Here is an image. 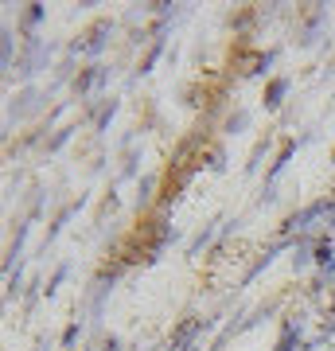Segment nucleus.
Masks as SVG:
<instances>
[{
	"instance_id": "f257e3e1",
	"label": "nucleus",
	"mask_w": 335,
	"mask_h": 351,
	"mask_svg": "<svg viewBox=\"0 0 335 351\" xmlns=\"http://www.w3.org/2000/svg\"><path fill=\"white\" fill-rule=\"evenodd\" d=\"M281 94H285V82H277V86L269 90V106H277V98H281Z\"/></svg>"
}]
</instances>
